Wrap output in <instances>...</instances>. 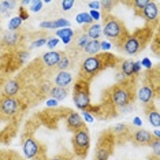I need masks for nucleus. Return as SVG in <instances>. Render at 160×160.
<instances>
[{
	"label": "nucleus",
	"instance_id": "f257e3e1",
	"mask_svg": "<svg viewBox=\"0 0 160 160\" xmlns=\"http://www.w3.org/2000/svg\"><path fill=\"white\" fill-rule=\"evenodd\" d=\"M137 79L138 77L125 78L121 82H116L110 89L104 90L103 99L108 101L116 110L125 108L127 105H133L137 97Z\"/></svg>",
	"mask_w": 160,
	"mask_h": 160
},
{
	"label": "nucleus",
	"instance_id": "f03ea898",
	"mask_svg": "<svg viewBox=\"0 0 160 160\" xmlns=\"http://www.w3.org/2000/svg\"><path fill=\"white\" fill-rule=\"evenodd\" d=\"M119 62H121L119 58H116L114 53H108V52L89 56L82 62L77 79H82V81L90 83L97 74H100L101 71L108 67H115Z\"/></svg>",
	"mask_w": 160,
	"mask_h": 160
},
{
	"label": "nucleus",
	"instance_id": "7ed1b4c3",
	"mask_svg": "<svg viewBox=\"0 0 160 160\" xmlns=\"http://www.w3.org/2000/svg\"><path fill=\"white\" fill-rule=\"evenodd\" d=\"M101 33L110 41V44L114 45L118 51H122L126 40L130 36L126 25L119 18L111 15V14L103 17V32Z\"/></svg>",
	"mask_w": 160,
	"mask_h": 160
},
{
	"label": "nucleus",
	"instance_id": "20e7f679",
	"mask_svg": "<svg viewBox=\"0 0 160 160\" xmlns=\"http://www.w3.org/2000/svg\"><path fill=\"white\" fill-rule=\"evenodd\" d=\"M152 36H153V28H152V25H147V26H144L141 29H137L126 40L122 51L129 53V55H137L138 52H141L147 47V44L152 40Z\"/></svg>",
	"mask_w": 160,
	"mask_h": 160
},
{
	"label": "nucleus",
	"instance_id": "39448f33",
	"mask_svg": "<svg viewBox=\"0 0 160 160\" xmlns=\"http://www.w3.org/2000/svg\"><path fill=\"white\" fill-rule=\"evenodd\" d=\"M115 145V138L110 132V129L104 130L100 134L99 140H97L96 151H94V160H110L111 155L114 153Z\"/></svg>",
	"mask_w": 160,
	"mask_h": 160
},
{
	"label": "nucleus",
	"instance_id": "423d86ee",
	"mask_svg": "<svg viewBox=\"0 0 160 160\" xmlns=\"http://www.w3.org/2000/svg\"><path fill=\"white\" fill-rule=\"evenodd\" d=\"M90 83L82 79H77L72 90V100H74L75 107L81 111L86 112L90 107Z\"/></svg>",
	"mask_w": 160,
	"mask_h": 160
},
{
	"label": "nucleus",
	"instance_id": "0eeeda50",
	"mask_svg": "<svg viewBox=\"0 0 160 160\" xmlns=\"http://www.w3.org/2000/svg\"><path fill=\"white\" fill-rule=\"evenodd\" d=\"M71 144H72L74 155L79 159H85L86 155H88L89 147H90V136H89L88 127L79 129L72 134Z\"/></svg>",
	"mask_w": 160,
	"mask_h": 160
},
{
	"label": "nucleus",
	"instance_id": "6e6552de",
	"mask_svg": "<svg viewBox=\"0 0 160 160\" xmlns=\"http://www.w3.org/2000/svg\"><path fill=\"white\" fill-rule=\"evenodd\" d=\"M23 153L30 160H48L47 159L45 147L40 144L33 137H29L23 141Z\"/></svg>",
	"mask_w": 160,
	"mask_h": 160
},
{
	"label": "nucleus",
	"instance_id": "1a4fd4ad",
	"mask_svg": "<svg viewBox=\"0 0 160 160\" xmlns=\"http://www.w3.org/2000/svg\"><path fill=\"white\" fill-rule=\"evenodd\" d=\"M19 108H21L19 99H15V97H6V96L0 97V116H2V118H4V119L12 118V116L19 111Z\"/></svg>",
	"mask_w": 160,
	"mask_h": 160
},
{
	"label": "nucleus",
	"instance_id": "9d476101",
	"mask_svg": "<svg viewBox=\"0 0 160 160\" xmlns=\"http://www.w3.org/2000/svg\"><path fill=\"white\" fill-rule=\"evenodd\" d=\"M23 42V37L18 32H6L2 37L0 45L3 49L7 51H18L21 49V45Z\"/></svg>",
	"mask_w": 160,
	"mask_h": 160
},
{
	"label": "nucleus",
	"instance_id": "9b49d317",
	"mask_svg": "<svg viewBox=\"0 0 160 160\" xmlns=\"http://www.w3.org/2000/svg\"><path fill=\"white\" fill-rule=\"evenodd\" d=\"M133 130L134 129L132 125L118 123V125L111 127L110 132L112 133V136H114L116 144H123V142H126V141H130V134H132Z\"/></svg>",
	"mask_w": 160,
	"mask_h": 160
},
{
	"label": "nucleus",
	"instance_id": "f8f14e48",
	"mask_svg": "<svg viewBox=\"0 0 160 160\" xmlns=\"http://www.w3.org/2000/svg\"><path fill=\"white\" fill-rule=\"evenodd\" d=\"M137 97H138V100L144 104V107H147V105H151L153 103V100H156L159 97V90L152 88L149 83L142 82V86H141L140 90L137 92Z\"/></svg>",
	"mask_w": 160,
	"mask_h": 160
},
{
	"label": "nucleus",
	"instance_id": "ddd939ff",
	"mask_svg": "<svg viewBox=\"0 0 160 160\" xmlns=\"http://www.w3.org/2000/svg\"><path fill=\"white\" fill-rule=\"evenodd\" d=\"M153 138V134L145 129L133 130L132 134H130V141L137 147H149Z\"/></svg>",
	"mask_w": 160,
	"mask_h": 160
},
{
	"label": "nucleus",
	"instance_id": "4468645a",
	"mask_svg": "<svg viewBox=\"0 0 160 160\" xmlns=\"http://www.w3.org/2000/svg\"><path fill=\"white\" fill-rule=\"evenodd\" d=\"M66 127L70 130V132L75 133L77 130L86 127V125H85V122H83L81 115L77 114V112H74V111H70L68 115L66 116Z\"/></svg>",
	"mask_w": 160,
	"mask_h": 160
},
{
	"label": "nucleus",
	"instance_id": "2eb2a0df",
	"mask_svg": "<svg viewBox=\"0 0 160 160\" xmlns=\"http://www.w3.org/2000/svg\"><path fill=\"white\" fill-rule=\"evenodd\" d=\"M158 15H159V8H158V3L156 2H148V4L145 6V8L142 10V15L141 18H144L145 21L149 23H155L158 25Z\"/></svg>",
	"mask_w": 160,
	"mask_h": 160
},
{
	"label": "nucleus",
	"instance_id": "dca6fc26",
	"mask_svg": "<svg viewBox=\"0 0 160 160\" xmlns=\"http://www.w3.org/2000/svg\"><path fill=\"white\" fill-rule=\"evenodd\" d=\"M21 88H22V83L18 78H14V79H10L4 83L3 86V96L6 97H14L19 93Z\"/></svg>",
	"mask_w": 160,
	"mask_h": 160
},
{
	"label": "nucleus",
	"instance_id": "f3484780",
	"mask_svg": "<svg viewBox=\"0 0 160 160\" xmlns=\"http://www.w3.org/2000/svg\"><path fill=\"white\" fill-rule=\"evenodd\" d=\"M60 55H62V51H49V52H45L42 55L41 60L44 63L45 67L48 68H55L58 62L60 59Z\"/></svg>",
	"mask_w": 160,
	"mask_h": 160
},
{
	"label": "nucleus",
	"instance_id": "a211bd4d",
	"mask_svg": "<svg viewBox=\"0 0 160 160\" xmlns=\"http://www.w3.org/2000/svg\"><path fill=\"white\" fill-rule=\"evenodd\" d=\"M145 114H147V118H148V122L151 123L153 127H158L160 126V114H159V111L156 110V107L153 104H151V105H147L145 107Z\"/></svg>",
	"mask_w": 160,
	"mask_h": 160
},
{
	"label": "nucleus",
	"instance_id": "6ab92c4d",
	"mask_svg": "<svg viewBox=\"0 0 160 160\" xmlns=\"http://www.w3.org/2000/svg\"><path fill=\"white\" fill-rule=\"evenodd\" d=\"M82 32L88 36L89 40H99L101 36V26L99 23H92V25H86L82 28Z\"/></svg>",
	"mask_w": 160,
	"mask_h": 160
},
{
	"label": "nucleus",
	"instance_id": "aec40b11",
	"mask_svg": "<svg viewBox=\"0 0 160 160\" xmlns=\"http://www.w3.org/2000/svg\"><path fill=\"white\" fill-rule=\"evenodd\" d=\"M40 28L42 29H63V28H70V22L64 18L56 21H45V22L40 23Z\"/></svg>",
	"mask_w": 160,
	"mask_h": 160
},
{
	"label": "nucleus",
	"instance_id": "412c9836",
	"mask_svg": "<svg viewBox=\"0 0 160 160\" xmlns=\"http://www.w3.org/2000/svg\"><path fill=\"white\" fill-rule=\"evenodd\" d=\"M72 82V75L67 71H58L55 77V83L59 88H67Z\"/></svg>",
	"mask_w": 160,
	"mask_h": 160
},
{
	"label": "nucleus",
	"instance_id": "4be33fe9",
	"mask_svg": "<svg viewBox=\"0 0 160 160\" xmlns=\"http://www.w3.org/2000/svg\"><path fill=\"white\" fill-rule=\"evenodd\" d=\"M72 60H74V59L68 56L66 52H62L60 59H59V62H58V64H56L55 68L58 71H67L68 68L72 67Z\"/></svg>",
	"mask_w": 160,
	"mask_h": 160
},
{
	"label": "nucleus",
	"instance_id": "5701e85b",
	"mask_svg": "<svg viewBox=\"0 0 160 160\" xmlns=\"http://www.w3.org/2000/svg\"><path fill=\"white\" fill-rule=\"evenodd\" d=\"M148 2L149 0H130V2H123V4L133 7L134 14H136L137 17H141L142 15V10L145 8V6L148 4Z\"/></svg>",
	"mask_w": 160,
	"mask_h": 160
},
{
	"label": "nucleus",
	"instance_id": "b1692460",
	"mask_svg": "<svg viewBox=\"0 0 160 160\" xmlns=\"http://www.w3.org/2000/svg\"><path fill=\"white\" fill-rule=\"evenodd\" d=\"M121 63L122 64H119V66H121V72L123 74V77L125 78L136 77V75H134V71H133V64H134L133 60L126 59V60H121Z\"/></svg>",
	"mask_w": 160,
	"mask_h": 160
},
{
	"label": "nucleus",
	"instance_id": "393cba45",
	"mask_svg": "<svg viewBox=\"0 0 160 160\" xmlns=\"http://www.w3.org/2000/svg\"><path fill=\"white\" fill-rule=\"evenodd\" d=\"M49 96L53 100H64L67 97V88H59V86H53L49 89Z\"/></svg>",
	"mask_w": 160,
	"mask_h": 160
},
{
	"label": "nucleus",
	"instance_id": "a878e982",
	"mask_svg": "<svg viewBox=\"0 0 160 160\" xmlns=\"http://www.w3.org/2000/svg\"><path fill=\"white\" fill-rule=\"evenodd\" d=\"M83 52L88 53V55L93 56V55H97L100 52V41L99 40H89L88 44H86Z\"/></svg>",
	"mask_w": 160,
	"mask_h": 160
},
{
	"label": "nucleus",
	"instance_id": "bb28decb",
	"mask_svg": "<svg viewBox=\"0 0 160 160\" xmlns=\"http://www.w3.org/2000/svg\"><path fill=\"white\" fill-rule=\"evenodd\" d=\"M72 34H74V32H72L70 28H63V29H59V30L56 32V36L63 40L64 44H68V42L71 41Z\"/></svg>",
	"mask_w": 160,
	"mask_h": 160
},
{
	"label": "nucleus",
	"instance_id": "cd10ccee",
	"mask_svg": "<svg viewBox=\"0 0 160 160\" xmlns=\"http://www.w3.org/2000/svg\"><path fill=\"white\" fill-rule=\"evenodd\" d=\"M116 6V2H111V0H104V2H100V7H101V14L100 15H108L111 12V10Z\"/></svg>",
	"mask_w": 160,
	"mask_h": 160
},
{
	"label": "nucleus",
	"instance_id": "c85d7f7f",
	"mask_svg": "<svg viewBox=\"0 0 160 160\" xmlns=\"http://www.w3.org/2000/svg\"><path fill=\"white\" fill-rule=\"evenodd\" d=\"M75 19H77V22H78V23H82L83 26H86V25H92V23H93V19L90 18V15H89L88 12H81V14H78Z\"/></svg>",
	"mask_w": 160,
	"mask_h": 160
},
{
	"label": "nucleus",
	"instance_id": "c756f323",
	"mask_svg": "<svg viewBox=\"0 0 160 160\" xmlns=\"http://www.w3.org/2000/svg\"><path fill=\"white\" fill-rule=\"evenodd\" d=\"M21 25H22V19H21L19 17H14L11 21L8 22V30L10 32H15L18 29L21 28Z\"/></svg>",
	"mask_w": 160,
	"mask_h": 160
},
{
	"label": "nucleus",
	"instance_id": "7c9ffc66",
	"mask_svg": "<svg viewBox=\"0 0 160 160\" xmlns=\"http://www.w3.org/2000/svg\"><path fill=\"white\" fill-rule=\"evenodd\" d=\"M44 44H47V37L45 36H41V37L33 40V41H30V44H29V49H34V48H38V47H42Z\"/></svg>",
	"mask_w": 160,
	"mask_h": 160
},
{
	"label": "nucleus",
	"instance_id": "2f4dec72",
	"mask_svg": "<svg viewBox=\"0 0 160 160\" xmlns=\"http://www.w3.org/2000/svg\"><path fill=\"white\" fill-rule=\"evenodd\" d=\"M152 149H153V153H155V156L156 158H159V153H160V138H153L152 140V142H151V145H149Z\"/></svg>",
	"mask_w": 160,
	"mask_h": 160
},
{
	"label": "nucleus",
	"instance_id": "473e14b6",
	"mask_svg": "<svg viewBox=\"0 0 160 160\" xmlns=\"http://www.w3.org/2000/svg\"><path fill=\"white\" fill-rule=\"evenodd\" d=\"M41 8H42V2H40V0H32V3H30V10L32 11L37 12Z\"/></svg>",
	"mask_w": 160,
	"mask_h": 160
},
{
	"label": "nucleus",
	"instance_id": "72a5a7b5",
	"mask_svg": "<svg viewBox=\"0 0 160 160\" xmlns=\"http://www.w3.org/2000/svg\"><path fill=\"white\" fill-rule=\"evenodd\" d=\"M48 160H72V155L67 153V152H63V153H59V155L53 156L52 159H48Z\"/></svg>",
	"mask_w": 160,
	"mask_h": 160
},
{
	"label": "nucleus",
	"instance_id": "f704fd0d",
	"mask_svg": "<svg viewBox=\"0 0 160 160\" xmlns=\"http://www.w3.org/2000/svg\"><path fill=\"white\" fill-rule=\"evenodd\" d=\"M60 6H62L63 11H68V10H71L72 7H74V2H72V0H63Z\"/></svg>",
	"mask_w": 160,
	"mask_h": 160
},
{
	"label": "nucleus",
	"instance_id": "c9c22d12",
	"mask_svg": "<svg viewBox=\"0 0 160 160\" xmlns=\"http://www.w3.org/2000/svg\"><path fill=\"white\" fill-rule=\"evenodd\" d=\"M159 45H160V42H159V36L156 34L153 42H152V51H153V53H155L156 56H159Z\"/></svg>",
	"mask_w": 160,
	"mask_h": 160
},
{
	"label": "nucleus",
	"instance_id": "e433bc0d",
	"mask_svg": "<svg viewBox=\"0 0 160 160\" xmlns=\"http://www.w3.org/2000/svg\"><path fill=\"white\" fill-rule=\"evenodd\" d=\"M2 4L6 7V10L10 12V10H12L14 7L17 6V2H14V0H4V2H2Z\"/></svg>",
	"mask_w": 160,
	"mask_h": 160
},
{
	"label": "nucleus",
	"instance_id": "4c0bfd02",
	"mask_svg": "<svg viewBox=\"0 0 160 160\" xmlns=\"http://www.w3.org/2000/svg\"><path fill=\"white\" fill-rule=\"evenodd\" d=\"M58 42H59V40H58L56 37H53V38H49V40H47V47L52 49L53 47H56V45H58Z\"/></svg>",
	"mask_w": 160,
	"mask_h": 160
},
{
	"label": "nucleus",
	"instance_id": "58836bf2",
	"mask_svg": "<svg viewBox=\"0 0 160 160\" xmlns=\"http://www.w3.org/2000/svg\"><path fill=\"white\" fill-rule=\"evenodd\" d=\"M18 17H19L22 21H26L29 18V14H28V11L23 8V7H21V8H19V15H18Z\"/></svg>",
	"mask_w": 160,
	"mask_h": 160
},
{
	"label": "nucleus",
	"instance_id": "ea45409f",
	"mask_svg": "<svg viewBox=\"0 0 160 160\" xmlns=\"http://www.w3.org/2000/svg\"><path fill=\"white\" fill-rule=\"evenodd\" d=\"M88 6L93 10V11H99V8H100V2H89Z\"/></svg>",
	"mask_w": 160,
	"mask_h": 160
},
{
	"label": "nucleus",
	"instance_id": "a19ab883",
	"mask_svg": "<svg viewBox=\"0 0 160 160\" xmlns=\"http://www.w3.org/2000/svg\"><path fill=\"white\" fill-rule=\"evenodd\" d=\"M101 49L107 52L108 49H111V44H110V42H107V41H103V42L100 41V51H101Z\"/></svg>",
	"mask_w": 160,
	"mask_h": 160
},
{
	"label": "nucleus",
	"instance_id": "79ce46f5",
	"mask_svg": "<svg viewBox=\"0 0 160 160\" xmlns=\"http://www.w3.org/2000/svg\"><path fill=\"white\" fill-rule=\"evenodd\" d=\"M89 15H90V18H92V19L93 21H97V19H100V11H93V10H92V11H90L89 12Z\"/></svg>",
	"mask_w": 160,
	"mask_h": 160
},
{
	"label": "nucleus",
	"instance_id": "37998d69",
	"mask_svg": "<svg viewBox=\"0 0 160 160\" xmlns=\"http://www.w3.org/2000/svg\"><path fill=\"white\" fill-rule=\"evenodd\" d=\"M141 64L147 67L148 70H149V68H152V63H151V60H149L148 58H144V59H142V62H141Z\"/></svg>",
	"mask_w": 160,
	"mask_h": 160
},
{
	"label": "nucleus",
	"instance_id": "c03bdc74",
	"mask_svg": "<svg viewBox=\"0 0 160 160\" xmlns=\"http://www.w3.org/2000/svg\"><path fill=\"white\" fill-rule=\"evenodd\" d=\"M83 118H85L86 122H93V118H92V115H90L89 112H83Z\"/></svg>",
	"mask_w": 160,
	"mask_h": 160
},
{
	"label": "nucleus",
	"instance_id": "a18cd8bd",
	"mask_svg": "<svg viewBox=\"0 0 160 160\" xmlns=\"http://www.w3.org/2000/svg\"><path fill=\"white\" fill-rule=\"evenodd\" d=\"M0 14H4V15H8V11L6 10V7L0 3Z\"/></svg>",
	"mask_w": 160,
	"mask_h": 160
},
{
	"label": "nucleus",
	"instance_id": "49530a36",
	"mask_svg": "<svg viewBox=\"0 0 160 160\" xmlns=\"http://www.w3.org/2000/svg\"><path fill=\"white\" fill-rule=\"evenodd\" d=\"M141 125H142L141 119H140V118H134V121H133V126H141Z\"/></svg>",
	"mask_w": 160,
	"mask_h": 160
},
{
	"label": "nucleus",
	"instance_id": "de8ad7c7",
	"mask_svg": "<svg viewBox=\"0 0 160 160\" xmlns=\"http://www.w3.org/2000/svg\"><path fill=\"white\" fill-rule=\"evenodd\" d=\"M56 104H58L56 100H48V101H47V105H48V107H55Z\"/></svg>",
	"mask_w": 160,
	"mask_h": 160
},
{
	"label": "nucleus",
	"instance_id": "09e8293b",
	"mask_svg": "<svg viewBox=\"0 0 160 160\" xmlns=\"http://www.w3.org/2000/svg\"><path fill=\"white\" fill-rule=\"evenodd\" d=\"M32 3V0H23V2H21V4L22 6H28V4H30Z\"/></svg>",
	"mask_w": 160,
	"mask_h": 160
},
{
	"label": "nucleus",
	"instance_id": "8fccbe9b",
	"mask_svg": "<svg viewBox=\"0 0 160 160\" xmlns=\"http://www.w3.org/2000/svg\"><path fill=\"white\" fill-rule=\"evenodd\" d=\"M2 53H3V48H2V45H0V56H2Z\"/></svg>",
	"mask_w": 160,
	"mask_h": 160
},
{
	"label": "nucleus",
	"instance_id": "3c124183",
	"mask_svg": "<svg viewBox=\"0 0 160 160\" xmlns=\"http://www.w3.org/2000/svg\"><path fill=\"white\" fill-rule=\"evenodd\" d=\"M0 160H2V159H0Z\"/></svg>",
	"mask_w": 160,
	"mask_h": 160
}]
</instances>
